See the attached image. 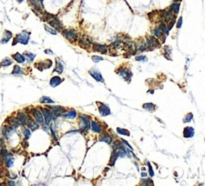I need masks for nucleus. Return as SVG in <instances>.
<instances>
[{
    "label": "nucleus",
    "instance_id": "nucleus-18",
    "mask_svg": "<svg viewBox=\"0 0 205 186\" xmlns=\"http://www.w3.org/2000/svg\"><path fill=\"white\" fill-rule=\"evenodd\" d=\"M61 82H63V79H61L59 76H53V77L50 79V86L56 87L59 84H61Z\"/></svg>",
    "mask_w": 205,
    "mask_h": 186
},
{
    "label": "nucleus",
    "instance_id": "nucleus-8",
    "mask_svg": "<svg viewBox=\"0 0 205 186\" xmlns=\"http://www.w3.org/2000/svg\"><path fill=\"white\" fill-rule=\"evenodd\" d=\"M116 72L121 76V77H123L126 81H130V78H131V76H132V73L128 68H120L119 70H117Z\"/></svg>",
    "mask_w": 205,
    "mask_h": 186
},
{
    "label": "nucleus",
    "instance_id": "nucleus-16",
    "mask_svg": "<svg viewBox=\"0 0 205 186\" xmlns=\"http://www.w3.org/2000/svg\"><path fill=\"white\" fill-rule=\"evenodd\" d=\"M90 127L92 129V131H94L95 133H101L102 132V127L97 121H91L90 122Z\"/></svg>",
    "mask_w": 205,
    "mask_h": 186
},
{
    "label": "nucleus",
    "instance_id": "nucleus-30",
    "mask_svg": "<svg viewBox=\"0 0 205 186\" xmlns=\"http://www.w3.org/2000/svg\"><path fill=\"white\" fill-rule=\"evenodd\" d=\"M12 74H13V75H17V76L22 75L23 72H22V69H21V67H20V66H18V65H15V66L13 67Z\"/></svg>",
    "mask_w": 205,
    "mask_h": 186
},
{
    "label": "nucleus",
    "instance_id": "nucleus-41",
    "mask_svg": "<svg viewBox=\"0 0 205 186\" xmlns=\"http://www.w3.org/2000/svg\"><path fill=\"white\" fill-rule=\"evenodd\" d=\"M23 134H24L25 136V140L29 139V137L31 136V130H30L29 128H25L24 130H23Z\"/></svg>",
    "mask_w": 205,
    "mask_h": 186
},
{
    "label": "nucleus",
    "instance_id": "nucleus-54",
    "mask_svg": "<svg viewBox=\"0 0 205 186\" xmlns=\"http://www.w3.org/2000/svg\"><path fill=\"white\" fill-rule=\"evenodd\" d=\"M17 2H18V3H21V2H23V0H17Z\"/></svg>",
    "mask_w": 205,
    "mask_h": 186
},
{
    "label": "nucleus",
    "instance_id": "nucleus-37",
    "mask_svg": "<svg viewBox=\"0 0 205 186\" xmlns=\"http://www.w3.org/2000/svg\"><path fill=\"white\" fill-rule=\"evenodd\" d=\"M43 14H44V16H43V20L44 21H50V20H52L54 17H56L55 15L50 14V13H48V12H43Z\"/></svg>",
    "mask_w": 205,
    "mask_h": 186
},
{
    "label": "nucleus",
    "instance_id": "nucleus-38",
    "mask_svg": "<svg viewBox=\"0 0 205 186\" xmlns=\"http://www.w3.org/2000/svg\"><path fill=\"white\" fill-rule=\"evenodd\" d=\"M117 133H119V134H122V135H126V136H129L130 133L129 131L127 130V129H124V128H117L116 129Z\"/></svg>",
    "mask_w": 205,
    "mask_h": 186
},
{
    "label": "nucleus",
    "instance_id": "nucleus-19",
    "mask_svg": "<svg viewBox=\"0 0 205 186\" xmlns=\"http://www.w3.org/2000/svg\"><path fill=\"white\" fill-rule=\"evenodd\" d=\"M183 136L185 138H191L194 136V129L192 127H185L183 130Z\"/></svg>",
    "mask_w": 205,
    "mask_h": 186
},
{
    "label": "nucleus",
    "instance_id": "nucleus-31",
    "mask_svg": "<svg viewBox=\"0 0 205 186\" xmlns=\"http://www.w3.org/2000/svg\"><path fill=\"white\" fill-rule=\"evenodd\" d=\"M159 29L162 31V33L163 34H168L169 33V30H168V28H167V25H166V23L165 22H161L160 23V25H159Z\"/></svg>",
    "mask_w": 205,
    "mask_h": 186
},
{
    "label": "nucleus",
    "instance_id": "nucleus-15",
    "mask_svg": "<svg viewBox=\"0 0 205 186\" xmlns=\"http://www.w3.org/2000/svg\"><path fill=\"white\" fill-rule=\"evenodd\" d=\"M135 51H146L147 49V45H146V42L144 41H138V42L135 43Z\"/></svg>",
    "mask_w": 205,
    "mask_h": 186
},
{
    "label": "nucleus",
    "instance_id": "nucleus-27",
    "mask_svg": "<svg viewBox=\"0 0 205 186\" xmlns=\"http://www.w3.org/2000/svg\"><path fill=\"white\" fill-rule=\"evenodd\" d=\"M27 126H28V128H29L30 130L33 131V130H35V129L38 128V123H37L36 121H33V120L29 118V120H28V122H27Z\"/></svg>",
    "mask_w": 205,
    "mask_h": 186
},
{
    "label": "nucleus",
    "instance_id": "nucleus-29",
    "mask_svg": "<svg viewBox=\"0 0 205 186\" xmlns=\"http://www.w3.org/2000/svg\"><path fill=\"white\" fill-rule=\"evenodd\" d=\"M63 70H64L63 64L60 62L59 60H57V61H56V67H55V69H54V71L57 72V73H59V74H61L63 72Z\"/></svg>",
    "mask_w": 205,
    "mask_h": 186
},
{
    "label": "nucleus",
    "instance_id": "nucleus-34",
    "mask_svg": "<svg viewBox=\"0 0 205 186\" xmlns=\"http://www.w3.org/2000/svg\"><path fill=\"white\" fill-rule=\"evenodd\" d=\"M143 108L148 111H154L156 107L153 103H145V104H143Z\"/></svg>",
    "mask_w": 205,
    "mask_h": 186
},
{
    "label": "nucleus",
    "instance_id": "nucleus-17",
    "mask_svg": "<svg viewBox=\"0 0 205 186\" xmlns=\"http://www.w3.org/2000/svg\"><path fill=\"white\" fill-rule=\"evenodd\" d=\"M62 116L65 117L66 119H74V118L77 116V112H76V110H74V109H70V110L67 111V112L63 113Z\"/></svg>",
    "mask_w": 205,
    "mask_h": 186
},
{
    "label": "nucleus",
    "instance_id": "nucleus-48",
    "mask_svg": "<svg viewBox=\"0 0 205 186\" xmlns=\"http://www.w3.org/2000/svg\"><path fill=\"white\" fill-rule=\"evenodd\" d=\"M182 23H183V19H182V17H180V18L178 19V22H177V25H176V27H177L178 29H180L181 26H182Z\"/></svg>",
    "mask_w": 205,
    "mask_h": 186
},
{
    "label": "nucleus",
    "instance_id": "nucleus-14",
    "mask_svg": "<svg viewBox=\"0 0 205 186\" xmlns=\"http://www.w3.org/2000/svg\"><path fill=\"white\" fill-rule=\"evenodd\" d=\"M29 118L30 117L28 116V115H26L25 113L18 112V114H17V120L20 122V125H22V126L27 125V122H28V120H29Z\"/></svg>",
    "mask_w": 205,
    "mask_h": 186
},
{
    "label": "nucleus",
    "instance_id": "nucleus-42",
    "mask_svg": "<svg viewBox=\"0 0 205 186\" xmlns=\"http://www.w3.org/2000/svg\"><path fill=\"white\" fill-rule=\"evenodd\" d=\"M192 118H193V114H192V113H188V114L185 116V118H184V120H183V121H184V123H187V122L191 121V120H192Z\"/></svg>",
    "mask_w": 205,
    "mask_h": 186
},
{
    "label": "nucleus",
    "instance_id": "nucleus-13",
    "mask_svg": "<svg viewBox=\"0 0 205 186\" xmlns=\"http://www.w3.org/2000/svg\"><path fill=\"white\" fill-rule=\"evenodd\" d=\"M89 73H90V75L92 76V77L94 78L96 81H98V82H104V79H103V77H102V75H101V72H100L99 70L91 69L90 71H89Z\"/></svg>",
    "mask_w": 205,
    "mask_h": 186
},
{
    "label": "nucleus",
    "instance_id": "nucleus-25",
    "mask_svg": "<svg viewBox=\"0 0 205 186\" xmlns=\"http://www.w3.org/2000/svg\"><path fill=\"white\" fill-rule=\"evenodd\" d=\"M152 34H153V36L156 37V38H159V39H162V40H164V34H163L162 31L159 29V27L154 28L153 31H152Z\"/></svg>",
    "mask_w": 205,
    "mask_h": 186
},
{
    "label": "nucleus",
    "instance_id": "nucleus-23",
    "mask_svg": "<svg viewBox=\"0 0 205 186\" xmlns=\"http://www.w3.org/2000/svg\"><path fill=\"white\" fill-rule=\"evenodd\" d=\"M7 123H9L10 126H12L13 128H17L18 126H20V122L17 120V118H13V117H9L7 120H6Z\"/></svg>",
    "mask_w": 205,
    "mask_h": 186
},
{
    "label": "nucleus",
    "instance_id": "nucleus-40",
    "mask_svg": "<svg viewBox=\"0 0 205 186\" xmlns=\"http://www.w3.org/2000/svg\"><path fill=\"white\" fill-rule=\"evenodd\" d=\"M122 44H123V43H122L120 40H117V41H115V42H113L111 46H112L113 48H115V49H119V48L122 47Z\"/></svg>",
    "mask_w": 205,
    "mask_h": 186
},
{
    "label": "nucleus",
    "instance_id": "nucleus-11",
    "mask_svg": "<svg viewBox=\"0 0 205 186\" xmlns=\"http://www.w3.org/2000/svg\"><path fill=\"white\" fill-rule=\"evenodd\" d=\"M79 44H80V46L83 47V48H88L91 44H92V41H91V39L89 38L87 35H83V36L79 39Z\"/></svg>",
    "mask_w": 205,
    "mask_h": 186
},
{
    "label": "nucleus",
    "instance_id": "nucleus-45",
    "mask_svg": "<svg viewBox=\"0 0 205 186\" xmlns=\"http://www.w3.org/2000/svg\"><path fill=\"white\" fill-rule=\"evenodd\" d=\"M92 60H93V62L98 63V62H100V61L103 60V58H102L101 56H92Z\"/></svg>",
    "mask_w": 205,
    "mask_h": 186
},
{
    "label": "nucleus",
    "instance_id": "nucleus-1",
    "mask_svg": "<svg viewBox=\"0 0 205 186\" xmlns=\"http://www.w3.org/2000/svg\"><path fill=\"white\" fill-rule=\"evenodd\" d=\"M30 39V33L27 31H22L21 33L17 34V36L15 37V39L13 40L12 45H16L17 43H21V44H28Z\"/></svg>",
    "mask_w": 205,
    "mask_h": 186
},
{
    "label": "nucleus",
    "instance_id": "nucleus-7",
    "mask_svg": "<svg viewBox=\"0 0 205 186\" xmlns=\"http://www.w3.org/2000/svg\"><path fill=\"white\" fill-rule=\"evenodd\" d=\"M97 104L99 105V107H98V111H99L101 116H108V115L111 114L110 108H109L108 105H106L104 103H100V102H97Z\"/></svg>",
    "mask_w": 205,
    "mask_h": 186
},
{
    "label": "nucleus",
    "instance_id": "nucleus-35",
    "mask_svg": "<svg viewBox=\"0 0 205 186\" xmlns=\"http://www.w3.org/2000/svg\"><path fill=\"white\" fill-rule=\"evenodd\" d=\"M44 29L46 30L47 32H49L50 34H52V35H56V34H57V31H56L54 28H52L50 25H47V24H45V25H44Z\"/></svg>",
    "mask_w": 205,
    "mask_h": 186
},
{
    "label": "nucleus",
    "instance_id": "nucleus-3",
    "mask_svg": "<svg viewBox=\"0 0 205 186\" xmlns=\"http://www.w3.org/2000/svg\"><path fill=\"white\" fill-rule=\"evenodd\" d=\"M62 34L66 39H68L71 43H76L78 40V34L73 29H64L62 30Z\"/></svg>",
    "mask_w": 205,
    "mask_h": 186
},
{
    "label": "nucleus",
    "instance_id": "nucleus-4",
    "mask_svg": "<svg viewBox=\"0 0 205 186\" xmlns=\"http://www.w3.org/2000/svg\"><path fill=\"white\" fill-rule=\"evenodd\" d=\"M30 114L33 115L34 119H35V121L38 123V125H44V118H43V114L40 109L32 108L31 110H30Z\"/></svg>",
    "mask_w": 205,
    "mask_h": 186
},
{
    "label": "nucleus",
    "instance_id": "nucleus-6",
    "mask_svg": "<svg viewBox=\"0 0 205 186\" xmlns=\"http://www.w3.org/2000/svg\"><path fill=\"white\" fill-rule=\"evenodd\" d=\"M41 112H42L43 114V118H44V124H46V125H49L50 122L52 121V120H54V116H53V113H52V111L50 110L48 108H44L41 110Z\"/></svg>",
    "mask_w": 205,
    "mask_h": 186
},
{
    "label": "nucleus",
    "instance_id": "nucleus-44",
    "mask_svg": "<svg viewBox=\"0 0 205 186\" xmlns=\"http://www.w3.org/2000/svg\"><path fill=\"white\" fill-rule=\"evenodd\" d=\"M147 164V167H148V171H149V175L150 176H154V172H153V170H152V167H151V164H150V162H147L146 163Z\"/></svg>",
    "mask_w": 205,
    "mask_h": 186
},
{
    "label": "nucleus",
    "instance_id": "nucleus-33",
    "mask_svg": "<svg viewBox=\"0 0 205 186\" xmlns=\"http://www.w3.org/2000/svg\"><path fill=\"white\" fill-rule=\"evenodd\" d=\"M117 158H118V155H117V153L116 151H113L112 152V155H111V158H110V162H109V165L110 166H113L114 165V163H115V161L117 160Z\"/></svg>",
    "mask_w": 205,
    "mask_h": 186
},
{
    "label": "nucleus",
    "instance_id": "nucleus-32",
    "mask_svg": "<svg viewBox=\"0 0 205 186\" xmlns=\"http://www.w3.org/2000/svg\"><path fill=\"white\" fill-rule=\"evenodd\" d=\"M23 55H24V57H25L26 60H28L29 62H32V61L34 60V58H35V54L30 53V52H25Z\"/></svg>",
    "mask_w": 205,
    "mask_h": 186
},
{
    "label": "nucleus",
    "instance_id": "nucleus-5",
    "mask_svg": "<svg viewBox=\"0 0 205 186\" xmlns=\"http://www.w3.org/2000/svg\"><path fill=\"white\" fill-rule=\"evenodd\" d=\"M146 45H147V49H146V50H149V51H151V50H153L154 48L160 47V42L157 40L156 37H154V36H147V38H146Z\"/></svg>",
    "mask_w": 205,
    "mask_h": 186
},
{
    "label": "nucleus",
    "instance_id": "nucleus-22",
    "mask_svg": "<svg viewBox=\"0 0 205 186\" xmlns=\"http://www.w3.org/2000/svg\"><path fill=\"white\" fill-rule=\"evenodd\" d=\"M12 58H13V60H15L16 62H18V63H24L25 60H26L25 57H24V55L18 53V52H16V53L13 54Z\"/></svg>",
    "mask_w": 205,
    "mask_h": 186
},
{
    "label": "nucleus",
    "instance_id": "nucleus-52",
    "mask_svg": "<svg viewBox=\"0 0 205 186\" xmlns=\"http://www.w3.org/2000/svg\"><path fill=\"white\" fill-rule=\"evenodd\" d=\"M8 185H15V183H14V181H9V182L7 183Z\"/></svg>",
    "mask_w": 205,
    "mask_h": 186
},
{
    "label": "nucleus",
    "instance_id": "nucleus-2",
    "mask_svg": "<svg viewBox=\"0 0 205 186\" xmlns=\"http://www.w3.org/2000/svg\"><path fill=\"white\" fill-rule=\"evenodd\" d=\"M90 117L88 115L81 114L79 115V127L82 132H86L90 128Z\"/></svg>",
    "mask_w": 205,
    "mask_h": 186
},
{
    "label": "nucleus",
    "instance_id": "nucleus-26",
    "mask_svg": "<svg viewBox=\"0 0 205 186\" xmlns=\"http://www.w3.org/2000/svg\"><path fill=\"white\" fill-rule=\"evenodd\" d=\"M4 161H5V166L8 168L12 167L13 166V162H14V158H13V156L11 154H9L7 157H6L5 159H4Z\"/></svg>",
    "mask_w": 205,
    "mask_h": 186
},
{
    "label": "nucleus",
    "instance_id": "nucleus-50",
    "mask_svg": "<svg viewBox=\"0 0 205 186\" xmlns=\"http://www.w3.org/2000/svg\"><path fill=\"white\" fill-rule=\"evenodd\" d=\"M51 134H52V137H53L54 141H57V137H56L55 131H54V130H53V128H51Z\"/></svg>",
    "mask_w": 205,
    "mask_h": 186
},
{
    "label": "nucleus",
    "instance_id": "nucleus-51",
    "mask_svg": "<svg viewBox=\"0 0 205 186\" xmlns=\"http://www.w3.org/2000/svg\"><path fill=\"white\" fill-rule=\"evenodd\" d=\"M45 53H47V54H53V52H51V50H50V49H46V50H45Z\"/></svg>",
    "mask_w": 205,
    "mask_h": 186
},
{
    "label": "nucleus",
    "instance_id": "nucleus-47",
    "mask_svg": "<svg viewBox=\"0 0 205 186\" xmlns=\"http://www.w3.org/2000/svg\"><path fill=\"white\" fill-rule=\"evenodd\" d=\"M51 64H52L51 60H46L44 62V68H50V67H51Z\"/></svg>",
    "mask_w": 205,
    "mask_h": 186
},
{
    "label": "nucleus",
    "instance_id": "nucleus-46",
    "mask_svg": "<svg viewBox=\"0 0 205 186\" xmlns=\"http://www.w3.org/2000/svg\"><path fill=\"white\" fill-rule=\"evenodd\" d=\"M164 51H165V53H168V55H167L166 57L168 58L169 60H171V59H170V53H171V50H170V47H168V46H165V48H164Z\"/></svg>",
    "mask_w": 205,
    "mask_h": 186
},
{
    "label": "nucleus",
    "instance_id": "nucleus-9",
    "mask_svg": "<svg viewBox=\"0 0 205 186\" xmlns=\"http://www.w3.org/2000/svg\"><path fill=\"white\" fill-rule=\"evenodd\" d=\"M48 22H49V25L51 26L52 28H54L56 31H61V30H62V23H61V21L57 17H54L52 20L48 21Z\"/></svg>",
    "mask_w": 205,
    "mask_h": 186
},
{
    "label": "nucleus",
    "instance_id": "nucleus-10",
    "mask_svg": "<svg viewBox=\"0 0 205 186\" xmlns=\"http://www.w3.org/2000/svg\"><path fill=\"white\" fill-rule=\"evenodd\" d=\"M92 49H93V51L99 52V53H102V54H106V53H107V46H106V45H104V44L93 43Z\"/></svg>",
    "mask_w": 205,
    "mask_h": 186
},
{
    "label": "nucleus",
    "instance_id": "nucleus-43",
    "mask_svg": "<svg viewBox=\"0 0 205 186\" xmlns=\"http://www.w3.org/2000/svg\"><path fill=\"white\" fill-rule=\"evenodd\" d=\"M141 184H143V185H153L154 183L152 182L151 180H150V179H143V181L142 182H141Z\"/></svg>",
    "mask_w": 205,
    "mask_h": 186
},
{
    "label": "nucleus",
    "instance_id": "nucleus-36",
    "mask_svg": "<svg viewBox=\"0 0 205 186\" xmlns=\"http://www.w3.org/2000/svg\"><path fill=\"white\" fill-rule=\"evenodd\" d=\"M40 102L41 103H48V104H51V103H54V101L51 99L48 96H43V97L40 98Z\"/></svg>",
    "mask_w": 205,
    "mask_h": 186
},
{
    "label": "nucleus",
    "instance_id": "nucleus-12",
    "mask_svg": "<svg viewBox=\"0 0 205 186\" xmlns=\"http://www.w3.org/2000/svg\"><path fill=\"white\" fill-rule=\"evenodd\" d=\"M13 133H14V128H13L12 126L5 125V126H3V128H2V134H3V136L5 137L6 139L9 138Z\"/></svg>",
    "mask_w": 205,
    "mask_h": 186
},
{
    "label": "nucleus",
    "instance_id": "nucleus-24",
    "mask_svg": "<svg viewBox=\"0 0 205 186\" xmlns=\"http://www.w3.org/2000/svg\"><path fill=\"white\" fill-rule=\"evenodd\" d=\"M12 37V33L9 31V30H5L4 31V35H3V38L1 39V44H5L9 41V39Z\"/></svg>",
    "mask_w": 205,
    "mask_h": 186
},
{
    "label": "nucleus",
    "instance_id": "nucleus-55",
    "mask_svg": "<svg viewBox=\"0 0 205 186\" xmlns=\"http://www.w3.org/2000/svg\"><path fill=\"white\" fill-rule=\"evenodd\" d=\"M182 0H174V2H181Z\"/></svg>",
    "mask_w": 205,
    "mask_h": 186
},
{
    "label": "nucleus",
    "instance_id": "nucleus-53",
    "mask_svg": "<svg viewBox=\"0 0 205 186\" xmlns=\"http://www.w3.org/2000/svg\"><path fill=\"white\" fill-rule=\"evenodd\" d=\"M141 175H142V176H143V177H145V176H146V173H145V172H143V173H142V174H141Z\"/></svg>",
    "mask_w": 205,
    "mask_h": 186
},
{
    "label": "nucleus",
    "instance_id": "nucleus-39",
    "mask_svg": "<svg viewBox=\"0 0 205 186\" xmlns=\"http://www.w3.org/2000/svg\"><path fill=\"white\" fill-rule=\"evenodd\" d=\"M8 155H9V153H8L7 149H6L5 147H2L1 150H0V156H1L3 159H5L6 157L8 156Z\"/></svg>",
    "mask_w": 205,
    "mask_h": 186
},
{
    "label": "nucleus",
    "instance_id": "nucleus-21",
    "mask_svg": "<svg viewBox=\"0 0 205 186\" xmlns=\"http://www.w3.org/2000/svg\"><path fill=\"white\" fill-rule=\"evenodd\" d=\"M99 140L102 142H105V143H107V144L112 143V137H111L108 133H103L102 135H100Z\"/></svg>",
    "mask_w": 205,
    "mask_h": 186
},
{
    "label": "nucleus",
    "instance_id": "nucleus-49",
    "mask_svg": "<svg viewBox=\"0 0 205 186\" xmlns=\"http://www.w3.org/2000/svg\"><path fill=\"white\" fill-rule=\"evenodd\" d=\"M146 56H137L136 61H146Z\"/></svg>",
    "mask_w": 205,
    "mask_h": 186
},
{
    "label": "nucleus",
    "instance_id": "nucleus-20",
    "mask_svg": "<svg viewBox=\"0 0 205 186\" xmlns=\"http://www.w3.org/2000/svg\"><path fill=\"white\" fill-rule=\"evenodd\" d=\"M169 9L171 10V12L173 13V14L177 15L178 13H179V9H180V2H174V3H172L171 5H170Z\"/></svg>",
    "mask_w": 205,
    "mask_h": 186
},
{
    "label": "nucleus",
    "instance_id": "nucleus-28",
    "mask_svg": "<svg viewBox=\"0 0 205 186\" xmlns=\"http://www.w3.org/2000/svg\"><path fill=\"white\" fill-rule=\"evenodd\" d=\"M12 62H13L12 59L6 57L1 61V63H0V67H7V66H9V65H11Z\"/></svg>",
    "mask_w": 205,
    "mask_h": 186
}]
</instances>
